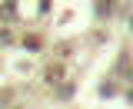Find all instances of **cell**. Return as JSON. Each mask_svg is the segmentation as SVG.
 Here are the masks:
<instances>
[{
    "label": "cell",
    "instance_id": "obj_2",
    "mask_svg": "<svg viewBox=\"0 0 133 109\" xmlns=\"http://www.w3.org/2000/svg\"><path fill=\"white\" fill-rule=\"evenodd\" d=\"M113 10H116V7H113V3H107V0H97V3H93V13H97L100 20H107Z\"/></svg>",
    "mask_w": 133,
    "mask_h": 109
},
{
    "label": "cell",
    "instance_id": "obj_1",
    "mask_svg": "<svg viewBox=\"0 0 133 109\" xmlns=\"http://www.w3.org/2000/svg\"><path fill=\"white\" fill-rule=\"evenodd\" d=\"M43 79L53 83V86H63V63H50L47 69H43Z\"/></svg>",
    "mask_w": 133,
    "mask_h": 109
},
{
    "label": "cell",
    "instance_id": "obj_5",
    "mask_svg": "<svg viewBox=\"0 0 133 109\" xmlns=\"http://www.w3.org/2000/svg\"><path fill=\"white\" fill-rule=\"evenodd\" d=\"M100 96H103V99H110V96H116V86L110 83V79H107V83L100 86Z\"/></svg>",
    "mask_w": 133,
    "mask_h": 109
},
{
    "label": "cell",
    "instance_id": "obj_7",
    "mask_svg": "<svg viewBox=\"0 0 133 109\" xmlns=\"http://www.w3.org/2000/svg\"><path fill=\"white\" fill-rule=\"evenodd\" d=\"M127 99H130V103H133V86H130V89H127Z\"/></svg>",
    "mask_w": 133,
    "mask_h": 109
},
{
    "label": "cell",
    "instance_id": "obj_6",
    "mask_svg": "<svg viewBox=\"0 0 133 109\" xmlns=\"http://www.w3.org/2000/svg\"><path fill=\"white\" fill-rule=\"evenodd\" d=\"M57 96H60V99H70V96H73V86H70V83L57 86Z\"/></svg>",
    "mask_w": 133,
    "mask_h": 109
},
{
    "label": "cell",
    "instance_id": "obj_3",
    "mask_svg": "<svg viewBox=\"0 0 133 109\" xmlns=\"http://www.w3.org/2000/svg\"><path fill=\"white\" fill-rule=\"evenodd\" d=\"M14 17H17V3H10V0L0 3V20H14Z\"/></svg>",
    "mask_w": 133,
    "mask_h": 109
},
{
    "label": "cell",
    "instance_id": "obj_4",
    "mask_svg": "<svg viewBox=\"0 0 133 109\" xmlns=\"http://www.w3.org/2000/svg\"><path fill=\"white\" fill-rule=\"evenodd\" d=\"M23 46L30 50V53H37V50L43 46V40H40V36H33V33H27V36H23Z\"/></svg>",
    "mask_w": 133,
    "mask_h": 109
},
{
    "label": "cell",
    "instance_id": "obj_8",
    "mask_svg": "<svg viewBox=\"0 0 133 109\" xmlns=\"http://www.w3.org/2000/svg\"><path fill=\"white\" fill-rule=\"evenodd\" d=\"M130 30H133V17H130Z\"/></svg>",
    "mask_w": 133,
    "mask_h": 109
}]
</instances>
